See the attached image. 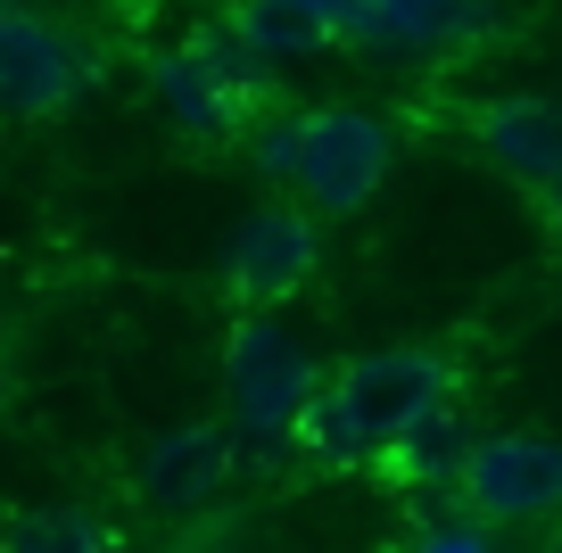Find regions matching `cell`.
<instances>
[{
	"mask_svg": "<svg viewBox=\"0 0 562 553\" xmlns=\"http://www.w3.org/2000/svg\"><path fill=\"white\" fill-rule=\"evenodd\" d=\"M215 553H232V545H215Z\"/></svg>",
	"mask_w": 562,
	"mask_h": 553,
	"instance_id": "20",
	"label": "cell"
},
{
	"mask_svg": "<svg viewBox=\"0 0 562 553\" xmlns=\"http://www.w3.org/2000/svg\"><path fill=\"white\" fill-rule=\"evenodd\" d=\"M496 9L488 0H364L348 25V50L364 58H463L480 42H496Z\"/></svg>",
	"mask_w": 562,
	"mask_h": 553,
	"instance_id": "7",
	"label": "cell"
},
{
	"mask_svg": "<svg viewBox=\"0 0 562 553\" xmlns=\"http://www.w3.org/2000/svg\"><path fill=\"white\" fill-rule=\"evenodd\" d=\"M529 207H538V224H546V232H554V240H562V182H554V191H538V199H529Z\"/></svg>",
	"mask_w": 562,
	"mask_h": 553,
	"instance_id": "17",
	"label": "cell"
},
{
	"mask_svg": "<svg viewBox=\"0 0 562 553\" xmlns=\"http://www.w3.org/2000/svg\"><path fill=\"white\" fill-rule=\"evenodd\" d=\"M100 83V50H91L75 25L34 18V9H0V116L42 124L58 108H75L83 91Z\"/></svg>",
	"mask_w": 562,
	"mask_h": 553,
	"instance_id": "3",
	"label": "cell"
},
{
	"mask_svg": "<svg viewBox=\"0 0 562 553\" xmlns=\"http://www.w3.org/2000/svg\"><path fill=\"white\" fill-rule=\"evenodd\" d=\"M456 512L480 520V529H513V520H546L562 512V438L538 430H496L463 454L456 471Z\"/></svg>",
	"mask_w": 562,
	"mask_h": 553,
	"instance_id": "5",
	"label": "cell"
},
{
	"mask_svg": "<svg viewBox=\"0 0 562 553\" xmlns=\"http://www.w3.org/2000/svg\"><path fill=\"white\" fill-rule=\"evenodd\" d=\"M472 447H480V438L463 430V405H456V414H430L422 430H405L397 447L381 454V479H397V487H456V471H463Z\"/></svg>",
	"mask_w": 562,
	"mask_h": 553,
	"instance_id": "12",
	"label": "cell"
},
{
	"mask_svg": "<svg viewBox=\"0 0 562 553\" xmlns=\"http://www.w3.org/2000/svg\"><path fill=\"white\" fill-rule=\"evenodd\" d=\"M397 553H496V529H480V520H414V537H405Z\"/></svg>",
	"mask_w": 562,
	"mask_h": 553,
	"instance_id": "16",
	"label": "cell"
},
{
	"mask_svg": "<svg viewBox=\"0 0 562 553\" xmlns=\"http://www.w3.org/2000/svg\"><path fill=\"white\" fill-rule=\"evenodd\" d=\"M232 463H240L232 421H182V430L149 438L133 487H140V504H158V512H199V504L232 479Z\"/></svg>",
	"mask_w": 562,
	"mask_h": 553,
	"instance_id": "9",
	"label": "cell"
},
{
	"mask_svg": "<svg viewBox=\"0 0 562 553\" xmlns=\"http://www.w3.org/2000/svg\"><path fill=\"white\" fill-rule=\"evenodd\" d=\"M149 91H158V108H166L191 140H215V133H232V124H248V108L207 75V58H199L191 42H182V50H166L158 67H149Z\"/></svg>",
	"mask_w": 562,
	"mask_h": 553,
	"instance_id": "11",
	"label": "cell"
},
{
	"mask_svg": "<svg viewBox=\"0 0 562 553\" xmlns=\"http://www.w3.org/2000/svg\"><path fill=\"white\" fill-rule=\"evenodd\" d=\"M232 34L265 58V67H290V58H323L339 50V25L323 0H232Z\"/></svg>",
	"mask_w": 562,
	"mask_h": 553,
	"instance_id": "10",
	"label": "cell"
},
{
	"mask_svg": "<svg viewBox=\"0 0 562 553\" xmlns=\"http://www.w3.org/2000/svg\"><path fill=\"white\" fill-rule=\"evenodd\" d=\"M299 140H306V108H299V116H265L257 133H248V157L273 173L281 191H299Z\"/></svg>",
	"mask_w": 562,
	"mask_h": 553,
	"instance_id": "15",
	"label": "cell"
},
{
	"mask_svg": "<svg viewBox=\"0 0 562 553\" xmlns=\"http://www.w3.org/2000/svg\"><path fill=\"white\" fill-rule=\"evenodd\" d=\"M9 388L18 381H9V339H0V414H9Z\"/></svg>",
	"mask_w": 562,
	"mask_h": 553,
	"instance_id": "18",
	"label": "cell"
},
{
	"mask_svg": "<svg viewBox=\"0 0 562 553\" xmlns=\"http://www.w3.org/2000/svg\"><path fill=\"white\" fill-rule=\"evenodd\" d=\"M472 140L505 182H521L529 199L562 182V108L538 100V91H505V100L472 108Z\"/></svg>",
	"mask_w": 562,
	"mask_h": 553,
	"instance_id": "8",
	"label": "cell"
},
{
	"mask_svg": "<svg viewBox=\"0 0 562 553\" xmlns=\"http://www.w3.org/2000/svg\"><path fill=\"white\" fill-rule=\"evenodd\" d=\"M299 454H306V463H323V471L372 463V447H364V430H356V414H348V397H339L331 372L315 381V397H306V414H299Z\"/></svg>",
	"mask_w": 562,
	"mask_h": 553,
	"instance_id": "13",
	"label": "cell"
},
{
	"mask_svg": "<svg viewBox=\"0 0 562 553\" xmlns=\"http://www.w3.org/2000/svg\"><path fill=\"white\" fill-rule=\"evenodd\" d=\"M323 273V215L306 199H273L257 207L224 248V297L232 314H281L306 281Z\"/></svg>",
	"mask_w": 562,
	"mask_h": 553,
	"instance_id": "4",
	"label": "cell"
},
{
	"mask_svg": "<svg viewBox=\"0 0 562 553\" xmlns=\"http://www.w3.org/2000/svg\"><path fill=\"white\" fill-rule=\"evenodd\" d=\"M323 363L306 356V339L281 314H240L224 330V421L240 438V454L273 463L299 447V414L315 397Z\"/></svg>",
	"mask_w": 562,
	"mask_h": 553,
	"instance_id": "1",
	"label": "cell"
},
{
	"mask_svg": "<svg viewBox=\"0 0 562 553\" xmlns=\"http://www.w3.org/2000/svg\"><path fill=\"white\" fill-rule=\"evenodd\" d=\"M546 553H562V529H554V537H546Z\"/></svg>",
	"mask_w": 562,
	"mask_h": 553,
	"instance_id": "19",
	"label": "cell"
},
{
	"mask_svg": "<svg viewBox=\"0 0 562 553\" xmlns=\"http://www.w3.org/2000/svg\"><path fill=\"white\" fill-rule=\"evenodd\" d=\"M0 553H116L108 529L91 512H50V504H25V512L0 520Z\"/></svg>",
	"mask_w": 562,
	"mask_h": 553,
	"instance_id": "14",
	"label": "cell"
},
{
	"mask_svg": "<svg viewBox=\"0 0 562 553\" xmlns=\"http://www.w3.org/2000/svg\"><path fill=\"white\" fill-rule=\"evenodd\" d=\"M389 124L372 108H306V140H299V199L339 224V215H364L372 191L389 182Z\"/></svg>",
	"mask_w": 562,
	"mask_h": 553,
	"instance_id": "6",
	"label": "cell"
},
{
	"mask_svg": "<svg viewBox=\"0 0 562 553\" xmlns=\"http://www.w3.org/2000/svg\"><path fill=\"white\" fill-rule=\"evenodd\" d=\"M339 397H348L356 430H364L372 463L397 447L405 430H422L430 414H456L463 405V363L447 347H422V339H397V347H364L331 372Z\"/></svg>",
	"mask_w": 562,
	"mask_h": 553,
	"instance_id": "2",
	"label": "cell"
}]
</instances>
